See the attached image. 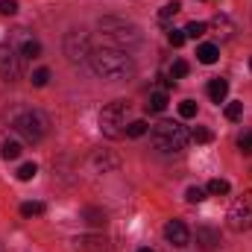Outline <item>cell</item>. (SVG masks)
Wrapping results in <instances>:
<instances>
[{"label": "cell", "mask_w": 252, "mask_h": 252, "mask_svg": "<svg viewBox=\"0 0 252 252\" xmlns=\"http://www.w3.org/2000/svg\"><path fill=\"white\" fill-rule=\"evenodd\" d=\"M164 109H167V94L164 91H153L150 103H147V112H164Z\"/></svg>", "instance_id": "15"}, {"label": "cell", "mask_w": 252, "mask_h": 252, "mask_svg": "<svg viewBox=\"0 0 252 252\" xmlns=\"http://www.w3.org/2000/svg\"><path fill=\"white\" fill-rule=\"evenodd\" d=\"M21 214L24 217H38V214H44V202H24Z\"/></svg>", "instance_id": "24"}, {"label": "cell", "mask_w": 252, "mask_h": 252, "mask_svg": "<svg viewBox=\"0 0 252 252\" xmlns=\"http://www.w3.org/2000/svg\"><path fill=\"white\" fill-rule=\"evenodd\" d=\"M35 173H38V167H35L32 161H27V164H21V167H18V179H21V182L35 179Z\"/></svg>", "instance_id": "23"}, {"label": "cell", "mask_w": 252, "mask_h": 252, "mask_svg": "<svg viewBox=\"0 0 252 252\" xmlns=\"http://www.w3.org/2000/svg\"><path fill=\"white\" fill-rule=\"evenodd\" d=\"M205 30H208V24H202V21H190L188 27H185V35H188V38H199V35H205Z\"/></svg>", "instance_id": "21"}, {"label": "cell", "mask_w": 252, "mask_h": 252, "mask_svg": "<svg viewBox=\"0 0 252 252\" xmlns=\"http://www.w3.org/2000/svg\"><path fill=\"white\" fill-rule=\"evenodd\" d=\"M9 126H12L27 144H38V141L47 135L50 121H47V115H41V112H35V109H24V112H15V115L9 118Z\"/></svg>", "instance_id": "2"}, {"label": "cell", "mask_w": 252, "mask_h": 252, "mask_svg": "<svg viewBox=\"0 0 252 252\" xmlns=\"http://www.w3.org/2000/svg\"><path fill=\"white\" fill-rule=\"evenodd\" d=\"M190 138H193L196 144H211V141H214V135H211V129H205V126H196Z\"/></svg>", "instance_id": "25"}, {"label": "cell", "mask_w": 252, "mask_h": 252, "mask_svg": "<svg viewBox=\"0 0 252 252\" xmlns=\"http://www.w3.org/2000/svg\"><path fill=\"white\" fill-rule=\"evenodd\" d=\"M196 59L202 64H214L220 59V50H217V44H202L199 50H196Z\"/></svg>", "instance_id": "14"}, {"label": "cell", "mask_w": 252, "mask_h": 252, "mask_svg": "<svg viewBox=\"0 0 252 252\" xmlns=\"http://www.w3.org/2000/svg\"><path fill=\"white\" fill-rule=\"evenodd\" d=\"M100 30L118 44V50H121V47H135V44H141L138 27H135V24H126L121 18H103V21H100Z\"/></svg>", "instance_id": "5"}, {"label": "cell", "mask_w": 252, "mask_h": 252, "mask_svg": "<svg viewBox=\"0 0 252 252\" xmlns=\"http://www.w3.org/2000/svg\"><path fill=\"white\" fill-rule=\"evenodd\" d=\"M76 247L82 252H109L106 238H100V235H82V238H76Z\"/></svg>", "instance_id": "11"}, {"label": "cell", "mask_w": 252, "mask_h": 252, "mask_svg": "<svg viewBox=\"0 0 252 252\" xmlns=\"http://www.w3.org/2000/svg\"><path fill=\"white\" fill-rule=\"evenodd\" d=\"M229 229L232 232H247L252 229V190H244L232 208H229Z\"/></svg>", "instance_id": "6"}, {"label": "cell", "mask_w": 252, "mask_h": 252, "mask_svg": "<svg viewBox=\"0 0 252 252\" xmlns=\"http://www.w3.org/2000/svg\"><path fill=\"white\" fill-rule=\"evenodd\" d=\"M138 252H153V250H138Z\"/></svg>", "instance_id": "35"}, {"label": "cell", "mask_w": 252, "mask_h": 252, "mask_svg": "<svg viewBox=\"0 0 252 252\" xmlns=\"http://www.w3.org/2000/svg\"><path fill=\"white\" fill-rule=\"evenodd\" d=\"M211 30H217L220 35H229V32H232V24H229V18H226V15H217V18L211 21Z\"/></svg>", "instance_id": "22"}, {"label": "cell", "mask_w": 252, "mask_h": 252, "mask_svg": "<svg viewBox=\"0 0 252 252\" xmlns=\"http://www.w3.org/2000/svg\"><path fill=\"white\" fill-rule=\"evenodd\" d=\"M91 62V70L109 82H121L126 76L135 73V62L126 50H118V47H100V50H91L88 56Z\"/></svg>", "instance_id": "1"}, {"label": "cell", "mask_w": 252, "mask_h": 252, "mask_svg": "<svg viewBox=\"0 0 252 252\" xmlns=\"http://www.w3.org/2000/svg\"><path fill=\"white\" fill-rule=\"evenodd\" d=\"M226 94H229V82H226V79H220V76H217V79H211V82H208V97H211L214 103H223V100H226Z\"/></svg>", "instance_id": "13"}, {"label": "cell", "mask_w": 252, "mask_h": 252, "mask_svg": "<svg viewBox=\"0 0 252 252\" xmlns=\"http://www.w3.org/2000/svg\"><path fill=\"white\" fill-rule=\"evenodd\" d=\"M47 82H50V70H47V67H38V70L32 73V85H35V88H44Z\"/></svg>", "instance_id": "26"}, {"label": "cell", "mask_w": 252, "mask_h": 252, "mask_svg": "<svg viewBox=\"0 0 252 252\" xmlns=\"http://www.w3.org/2000/svg\"><path fill=\"white\" fill-rule=\"evenodd\" d=\"M21 56H27V59H38V56H41V44H38L35 38H24V44H21Z\"/></svg>", "instance_id": "16"}, {"label": "cell", "mask_w": 252, "mask_h": 252, "mask_svg": "<svg viewBox=\"0 0 252 252\" xmlns=\"http://www.w3.org/2000/svg\"><path fill=\"white\" fill-rule=\"evenodd\" d=\"M179 12H182V6H179L176 0H173V3H164V6H161V12H158V21H164V24H167V21H170L173 15H179Z\"/></svg>", "instance_id": "18"}, {"label": "cell", "mask_w": 252, "mask_h": 252, "mask_svg": "<svg viewBox=\"0 0 252 252\" xmlns=\"http://www.w3.org/2000/svg\"><path fill=\"white\" fill-rule=\"evenodd\" d=\"M190 141V132L179 124H170V121H161V124L153 129V147L161 150V153H179L185 150Z\"/></svg>", "instance_id": "3"}, {"label": "cell", "mask_w": 252, "mask_h": 252, "mask_svg": "<svg viewBox=\"0 0 252 252\" xmlns=\"http://www.w3.org/2000/svg\"><path fill=\"white\" fill-rule=\"evenodd\" d=\"M196 244H199V250L214 252L217 244H220V235H217L214 229H208V226H199V229H196Z\"/></svg>", "instance_id": "10"}, {"label": "cell", "mask_w": 252, "mask_h": 252, "mask_svg": "<svg viewBox=\"0 0 252 252\" xmlns=\"http://www.w3.org/2000/svg\"><path fill=\"white\" fill-rule=\"evenodd\" d=\"M15 12H18L15 0H0V15H15Z\"/></svg>", "instance_id": "34"}, {"label": "cell", "mask_w": 252, "mask_h": 252, "mask_svg": "<svg viewBox=\"0 0 252 252\" xmlns=\"http://www.w3.org/2000/svg\"><path fill=\"white\" fill-rule=\"evenodd\" d=\"M185 199H188L190 205H196V202H202V199H205V190L193 185V188H188V190H185Z\"/></svg>", "instance_id": "30"}, {"label": "cell", "mask_w": 252, "mask_h": 252, "mask_svg": "<svg viewBox=\"0 0 252 252\" xmlns=\"http://www.w3.org/2000/svg\"><path fill=\"white\" fill-rule=\"evenodd\" d=\"M164 238H167L176 250H182V247L190 244V232H188V226H185L182 220H170V223L164 226Z\"/></svg>", "instance_id": "9"}, {"label": "cell", "mask_w": 252, "mask_h": 252, "mask_svg": "<svg viewBox=\"0 0 252 252\" xmlns=\"http://www.w3.org/2000/svg\"><path fill=\"white\" fill-rule=\"evenodd\" d=\"M232 190V185L226 182V179H211L208 182V193H214V196H223V193H229Z\"/></svg>", "instance_id": "20"}, {"label": "cell", "mask_w": 252, "mask_h": 252, "mask_svg": "<svg viewBox=\"0 0 252 252\" xmlns=\"http://www.w3.org/2000/svg\"><path fill=\"white\" fill-rule=\"evenodd\" d=\"M185 38H188V35H185V30H170V35H167V41H170L173 47H182V44H185Z\"/></svg>", "instance_id": "32"}, {"label": "cell", "mask_w": 252, "mask_h": 252, "mask_svg": "<svg viewBox=\"0 0 252 252\" xmlns=\"http://www.w3.org/2000/svg\"><path fill=\"white\" fill-rule=\"evenodd\" d=\"M64 56L70 62H85L91 56V44H88V35L82 30H70L64 35Z\"/></svg>", "instance_id": "7"}, {"label": "cell", "mask_w": 252, "mask_h": 252, "mask_svg": "<svg viewBox=\"0 0 252 252\" xmlns=\"http://www.w3.org/2000/svg\"><path fill=\"white\" fill-rule=\"evenodd\" d=\"M126 118H129V103L124 100H115L109 103L103 112H100V132L106 138H124L126 135Z\"/></svg>", "instance_id": "4"}, {"label": "cell", "mask_w": 252, "mask_h": 252, "mask_svg": "<svg viewBox=\"0 0 252 252\" xmlns=\"http://www.w3.org/2000/svg\"><path fill=\"white\" fill-rule=\"evenodd\" d=\"M0 153H3L6 161H15V158L21 156V144H18V141H6V144L0 147Z\"/></svg>", "instance_id": "17"}, {"label": "cell", "mask_w": 252, "mask_h": 252, "mask_svg": "<svg viewBox=\"0 0 252 252\" xmlns=\"http://www.w3.org/2000/svg\"><path fill=\"white\" fill-rule=\"evenodd\" d=\"M238 147H241L244 156H252V132H244V135L238 138Z\"/></svg>", "instance_id": "31"}, {"label": "cell", "mask_w": 252, "mask_h": 252, "mask_svg": "<svg viewBox=\"0 0 252 252\" xmlns=\"http://www.w3.org/2000/svg\"><path fill=\"white\" fill-rule=\"evenodd\" d=\"M250 67H252V59H250Z\"/></svg>", "instance_id": "36"}, {"label": "cell", "mask_w": 252, "mask_h": 252, "mask_svg": "<svg viewBox=\"0 0 252 252\" xmlns=\"http://www.w3.org/2000/svg\"><path fill=\"white\" fill-rule=\"evenodd\" d=\"M118 158L115 156H106V153H94L91 156V167L97 170V173H109V170H118Z\"/></svg>", "instance_id": "12"}, {"label": "cell", "mask_w": 252, "mask_h": 252, "mask_svg": "<svg viewBox=\"0 0 252 252\" xmlns=\"http://www.w3.org/2000/svg\"><path fill=\"white\" fill-rule=\"evenodd\" d=\"M226 118L229 121H241L244 118V103H229L226 106Z\"/></svg>", "instance_id": "28"}, {"label": "cell", "mask_w": 252, "mask_h": 252, "mask_svg": "<svg viewBox=\"0 0 252 252\" xmlns=\"http://www.w3.org/2000/svg\"><path fill=\"white\" fill-rule=\"evenodd\" d=\"M179 115H182V118H193V115H196V103H193V100H182V103H179Z\"/></svg>", "instance_id": "33"}, {"label": "cell", "mask_w": 252, "mask_h": 252, "mask_svg": "<svg viewBox=\"0 0 252 252\" xmlns=\"http://www.w3.org/2000/svg\"><path fill=\"white\" fill-rule=\"evenodd\" d=\"M188 62H185V59H176V62H173V67H170V76H173V79H182V76H188Z\"/></svg>", "instance_id": "27"}, {"label": "cell", "mask_w": 252, "mask_h": 252, "mask_svg": "<svg viewBox=\"0 0 252 252\" xmlns=\"http://www.w3.org/2000/svg\"><path fill=\"white\" fill-rule=\"evenodd\" d=\"M0 76L6 82L21 79V62H18V56H15V50L9 44H0Z\"/></svg>", "instance_id": "8"}, {"label": "cell", "mask_w": 252, "mask_h": 252, "mask_svg": "<svg viewBox=\"0 0 252 252\" xmlns=\"http://www.w3.org/2000/svg\"><path fill=\"white\" fill-rule=\"evenodd\" d=\"M85 217H88L91 226H103V223H106V214L97 211V208H85Z\"/></svg>", "instance_id": "29"}, {"label": "cell", "mask_w": 252, "mask_h": 252, "mask_svg": "<svg viewBox=\"0 0 252 252\" xmlns=\"http://www.w3.org/2000/svg\"><path fill=\"white\" fill-rule=\"evenodd\" d=\"M147 121H132V124L126 126V138H141V135H147Z\"/></svg>", "instance_id": "19"}]
</instances>
